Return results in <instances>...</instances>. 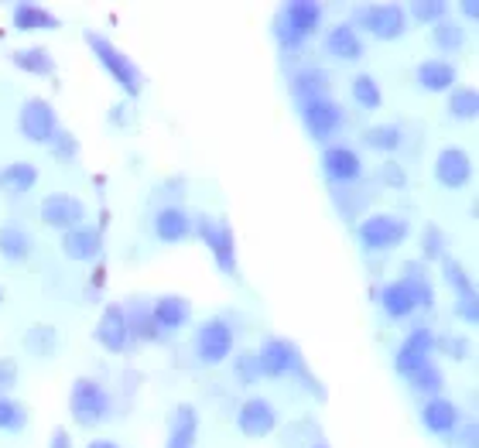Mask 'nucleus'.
Returning a JSON list of instances; mask_svg holds the SVG:
<instances>
[{
	"label": "nucleus",
	"instance_id": "28",
	"mask_svg": "<svg viewBox=\"0 0 479 448\" xmlns=\"http://www.w3.org/2000/svg\"><path fill=\"white\" fill-rule=\"evenodd\" d=\"M0 253L7 261H24L32 253V236L21 226H0Z\"/></svg>",
	"mask_w": 479,
	"mask_h": 448
},
{
	"label": "nucleus",
	"instance_id": "11",
	"mask_svg": "<svg viewBox=\"0 0 479 448\" xmlns=\"http://www.w3.org/2000/svg\"><path fill=\"white\" fill-rule=\"evenodd\" d=\"M257 356V370L261 377H281V373H288L298 367V349H294L288 339H267L261 346V353Z\"/></svg>",
	"mask_w": 479,
	"mask_h": 448
},
{
	"label": "nucleus",
	"instance_id": "39",
	"mask_svg": "<svg viewBox=\"0 0 479 448\" xmlns=\"http://www.w3.org/2000/svg\"><path fill=\"white\" fill-rule=\"evenodd\" d=\"M407 271H411V274H407V281H404V284L411 288V298H415V305H425V309H432V305H435L432 284H428V281L417 274V263H411Z\"/></svg>",
	"mask_w": 479,
	"mask_h": 448
},
{
	"label": "nucleus",
	"instance_id": "7",
	"mask_svg": "<svg viewBox=\"0 0 479 448\" xmlns=\"http://www.w3.org/2000/svg\"><path fill=\"white\" fill-rule=\"evenodd\" d=\"M196 353H199L202 363H223V359L233 353L230 325L219 322V319L202 325L199 332H196Z\"/></svg>",
	"mask_w": 479,
	"mask_h": 448
},
{
	"label": "nucleus",
	"instance_id": "45",
	"mask_svg": "<svg viewBox=\"0 0 479 448\" xmlns=\"http://www.w3.org/2000/svg\"><path fill=\"white\" fill-rule=\"evenodd\" d=\"M52 144H55V155H59V157H72V155H76V140L69 138V134H62V130L55 134V140H52Z\"/></svg>",
	"mask_w": 479,
	"mask_h": 448
},
{
	"label": "nucleus",
	"instance_id": "41",
	"mask_svg": "<svg viewBox=\"0 0 479 448\" xmlns=\"http://www.w3.org/2000/svg\"><path fill=\"white\" fill-rule=\"evenodd\" d=\"M442 253H445V243H442V230L428 226V230H425V257H428V261H442Z\"/></svg>",
	"mask_w": 479,
	"mask_h": 448
},
{
	"label": "nucleus",
	"instance_id": "42",
	"mask_svg": "<svg viewBox=\"0 0 479 448\" xmlns=\"http://www.w3.org/2000/svg\"><path fill=\"white\" fill-rule=\"evenodd\" d=\"M455 315L463 319L465 325H476L479 322V305H476V294H465L455 301Z\"/></svg>",
	"mask_w": 479,
	"mask_h": 448
},
{
	"label": "nucleus",
	"instance_id": "22",
	"mask_svg": "<svg viewBox=\"0 0 479 448\" xmlns=\"http://www.w3.org/2000/svg\"><path fill=\"white\" fill-rule=\"evenodd\" d=\"M292 93L302 107H305V103H315V100H329V76H325L322 69H305V72L294 76Z\"/></svg>",
	"mask_w": 479,
	"mask_h": 448
},
{
	"label": "nucleus",
	"instance_id": "47",
	"mask_svg": "<svg viewBox=\"0 0 479 448\" xmlns=\"http://www.w3.org/2000/svg\"><path fill=\"white\" fill-rule=\"evenodd\" d=\"M48 448H72V438H69V434H65L62 428H59V432L52 434V442H48Z\"/></svg>",
	"mask_w": 479,
	"mask_h": 448
},
{
	"label": "nucleus",
	"instance_id": "33",
	"mask_svg": "<svg viewBox=\"0 0 479 448\" xmlns=\"http://www.w3.org/2000/svg\"><path fill=\"white\" fill-rule=\"evenodd\" d=\"M127 329H130V336H140V339H155V336H158L155 322H151V311L144 309V305H130Z\"/></svg>",
	"mask_w": 479,
	"mask_h": 448
},
{
	"label": "nucleus",
	"instance_id": "26",
	"mask_svg": "<svg viewBox=\"0 0 479 448\" xmlns=\"http://www.w3.org/2000/svg\"><path fill=\"white\" fill-rule=\"evenodd\" d=\"M380 305L390 319H407L411 311L417 309L415 298H411V288L404 284V281H394V284H387L384 291H380Z\"/></svg>",
	"mask_w": 479,
	"mask_h": 448
},
{
	"label": "nucleus",
	"instance_id": "49",
	"mask_svg": "<svg viewBox=\"0 0 479 448\" xmlns=\"http://www.w3.org/2000/svg\"><path fill=\"white\" fill-rule=\"evenodd\" d=\"M90 448H120V445H117V442H93Z\"/></svg>",
	"mask_w": 479,
	"mask_h": 448
},
{
	"label": "nucleus",
	"instance_id": "50",
	"mask_svg": "<svg viewBox=\"0 0 479 448\" xmlns=\"http://www.w3.org/2000/svg\"><path fill=\"white\" fill-rule=\"evenodd\" d=\"M0 301H4V291H0Z\"/></svg>",
	"mask_w": 479,
	"mask_h": 448
},
{
	"label": "nucleus",
	"instance_id": "23",
	"mask_svg": "<svg viewBox=\"0 0 479 448\" xmlns=\"http://www.w3.org/2000/svg\"><path fill=\"white\" fill-rule=\"evenodd\" d=\"M196 432H199V417H196V411H192L188 404L175 407V415H171L168 448H196Z\"/></svg>",
	"mask_w": 479,
	"mask_h": 448
},
{
	"label": "nucleus",
	"instance_id": "32",
	"mask_svg": "<svg viewBox=\"0 0 479 448\" xmlns=\"http://www.w3.org/2000/svg\"><path fill=\"white\" fill-rule=\"evenodd\" d=\"M432 38L438 52H459L463 48V28L459 24H448V21H438L432 28Z\"/></svg>",
	"mask_w": 479,
	"mask_h": 448
},
{
	"label": "nucleus",
	"instance_id": "25",
	"mask_svg": "<svg viewBox=\"0 0 479 448\" xmlns=\"http://www.w3.org/2000/svg\"><path fill=\"white\" fill-rule=\"evenodd\" d=\"M14 28L17 32H52V28H59V17L48 14L45 7H38V4H17L14 7Z\"/></svg>",
	"mask_w": 479,
	"mask_h": 448
},
{
	"label": "nucleus",
	"instance_id": "40",
	"mask_svg": "<svg viewBox=\"0 0 479 448\" xmlns=\"http://www.w3.org/2000/svg\"><path fill=\"white\" fill-rule=\"evenodd\" d=\"M442 267H445V281L452 284V291H459V298H465V294H476L473 291V281H469V274H465V267L459 261H442Z\"/></svg>",
	"mask_w": 479,
	"mask_h": 448
},
{
	"label": "nucleus",
	"instance_id": "12",
	"mask_svg": "<svg viewBox=\"0 0 479 448\" xmlns=\"http://www.w3.org/2000/svg\"><path fill=\"white\" fill-rule=\"evenodd\" d=\"M199 233L202 240H206V247L213 250V257H216V263L226 271V274H233L236 271V247H233V233L226 223H209V219H199Z\"/></svg>",
	"mask_w": 479,
	"mask_h": 448
},
{
	"label": "nucleus",
	"instance_id": "17",
	"mask_svg": "<svg viewBox=\"0 0 479 448\" xmlns=\"http://www.w3.org/2000/svg\"><path fill=\"white\" fill-rule=\"evenodd\" d=\"M322 171L332 182H356L363 175V161L353 148H329L322 155Z\"/></svg>",
	"mask_w": 479,
	"mask_h": 448
},
{
	"label": "nucleus",
	"instance_id": "27",
	"mask_svg": "<svg viewBox=\"0 0 479 448\" xmlns=\"http://www.w3.org/2000/svg\"><path fill=\"white\" fill-rule=\"evenodd\" d=\"M38 182V171L28 161H14L7 168H0V192H28Z\"/></svg>",
	"mask_w": 479,
	"mask_h": 448
},
{
	"label": "nucleus",
	"instance_id": "24",
	"mask_svg": "<svg viewBox=\"0 0 479 448\" xmlns=\"http://www.w3.org/2000/svg\"><path fill=\"white\" fill-rule=\"evenodd\" d=\"M155 233L165 243H178L192 233V219H188L186 209H161L155 216Z\"/></svg>",
	"mask_w": 479,
	"mask_h": 448
},
{
	"label": "nucleus",
	"instance_id": "5",
	"mask_svg": "<svg viewBox=\"0 0 479 448\" xmlns=\"http://www.w3.org/2000/svg\"><path fill=\"white\" fill-rule=\"evenodd\" d=\"M404 236H407V226H404L401 219L384 216V213H377V216H367L363 223H359V240H363V243H367L370 250L398 247Z\"/></svg>",
	"mask_w": 479,
	"mask_h": 448
},
{
	"label": "nucleus",
	"instance_id": "29",
	"mask_svg": "<svg viewBox=\"0 0 479 448\" xmlns=\"http://www.w3.org/2000/svg\"><path fill=\"white\" fill-rule=\"evenodd\" d=\"M11 62L17 69H24V72H32V76H52L55 72V62H52V55L45 48H21V52L11 55Z\"/></svg>",
	"mask_w": 479,
	"mask_h": 448
},
{
	"label": "nucleus",
	"instance_id": "14",
	"mask_svg": "<svg viewBox=\"0 0 479 448\" xmlns=\"http://www.w3.org/2000/svg\"><path fill=\"white\" fill-rule=\"evenodd\" d=\"M62 250L69 261H96L100 250H103V236L96 226H76V230H65L62 233Z\"/></svg>",
	"mask_w": 479,
	"mask_h": 448
},
{
	"label": "nucleus",
	"instance_id": "36",
	"mask_svg": "<svg viewBox=\"0 0 479 448\" xmlns=\"http://www.w3.org/2000/svg\"><path fill=\"white\" fill-rule=\"evenodd\" d=\"M411 386L415 390H421V394H438L442 390V370L438 367H432V363H425V367H417L415 373H411Z\"/></svg>",
	"mask_w": 479,
	"mask_h": 448
},
{
	"label": "nucleus",
	"instance_id": "34",
	"mask_svg": "<svg viewBox=\"0 0 479 448\" xmlns=\"http://www.w3.org/2000/svg\"><path fill=\"white\" fill-rule=\"evenodd\" d=\"M367 144L377 148V151H394V148H401V127H373V130H367Z\"/></svg>",
	"mask_w": 479,
	"mask_h": 448
},
{
	"label": "nucleus",
	"instance_id": "51",
	"mask_svg": "<svg viewBox=\"0 0 479 448\" xmlns=\"http://www.w3.org/2000/svg\"><path fill=\"white\" fill-rule=\"evenodd\" d=\"M315 448H325V445H315Z\"/></svg>",
	"mask_w": 479,
	"mask_h": 448
},
{
	"label": "nucleus",
	"instance_id": "37",
	"mask_svg": "<svg viewBox=\"0 0 479 448\" xmlns=\"http://www.w3.org/2000/svg\"><path fill=\"white\" fill-rule=\"evenodd\" d=\"M411 14H415L421 24H438V21H445L448 4L445 0H415V4H411Z\"/></svg>",
	"mask_w": 479,
	"mask_h": 448
},
{
	"label": "nucleus",
	"instance_id": "18",
	"mask_svg": "<svg viewBox=\"0 0 479 448\" xmlns=\"http://www.w3.org/2000/svg\"><path fill=\"white\" fill-rule=\"evenodd\" d=\"M421 421L425 428L435 434H448L459 428V407L445 397H428V404L421 407Z\"/></svg>",
	"mask_w": 479,
	"mask_h": 448
},
{
	"label": "nucleus",
	"instance_id": "44",
	"mask_svg": "<svg viewBox=\"0 0 479 448\" xmlns=\"http://www.w3.org/2000/svg\"><path fill=\"white\" fill-rule=\"evenodd\" d=\"M17 384V363L14 359H0V394Z\"/></svg>",
	"mask_w": 479,
	"mask_h": 448
},
{
	"label": "nucleus",
	"instance_id": "21",
	"mask_svg": "<svg viewBox=\"0 0 479 448\" xmlns=\"http://www.w3.org/2000/svg\"><path fill=\"white\" fill-rule=\"evenodd\" d=\"M455 65L452 62H442V59H428V62L417 65V82H421V90H428V93H445L455 86Z\"/></svg>",
	"mask_w": 479,
	"mask_h": 448
},
{
	"label": "nucleus",
	"instance_id": "10",
	"mask_svg": "<svg viewBox=\"0 0 479 448\" xmlns=\"http://www.w3.org/2000/svg\"><path fill=\"white\" fill-rule=\"evenodd\" d=\"M302 120H305V130H309L315 140H329L342 124V110L332 103V100H315V103H305L302 107Z\"/></svg>",
	"mask_w": 479,
	"mask_h": 448
},
{
	"label": "nucleus",
	"instance_id": "48",
	"mask_svg": "<svg viewBox=\"0 0 479 448\" xmlns=\"http://www.w3.org/2000/svg\"><path fill=\"white\" fill-rule=\"evenodd\" d=\"M463 14L465 17H476L479 14V4H476V0H465V4H463Z\"/></svg>",
	"mask_w": 479,
	"mask_h": 448
},
{
	"label": "nucleus",
	"instance_id": "1",
	"mask_svg": "<svg viewBox=\"0 0 479 448\" xmlns=\"http://www.w3.org/2000/svg\"><path fill=\"white\" fill-rule=\"evenodd\" d=\"M319 21H322V7H319V4H311V0H294V4H284V11L278 14L274 34H278L281 45L292 52V48H298L315 28H319Z\"/></svg>",
	"mask_w": 479,
	"mask_h": 448
},
{
	"label": "nucleus",
	"instance_id": "46",
	"mask_svg": "<svg viewBox=\"0 0 479 448\" xmlns=\"http://www.w3.org/2000/svg\"><path fill=\"white\" fill-rule=\"evenodd\" d=\"M380 175H384V182H390L394 188H404V171L398 168V165H384Z\"/></svg>",
	"mask_w": 479,
	"mask_h": 448
},
{
	"label": "nucleus",
	"instance_id": "9",
	"mask_svg": "<svg viewBox=\"0 0 479 448\" xmlns=\"http://www.w3.org/2000/svg\"><path fill=\"white\" fill-rule=\"evenodd\" d=\"M278 415H274V404L263 401V397H250L240 404V415H236V428L247 434V438H263V434L274 432Z\"/></svg>",
	"mask_w": 479,
	"mask_h": 448
},
{
	"label": "nucleus",
	"instance_id": "3",
	"mask_svg": "<svg viewBox=\"0 0 479 448\" xmlns=\"http://www.w3.org/2000/svg\"><path fill=\"white\" fill-rule=\"evenodd\" d=\"M17 127H21V134L32 140V144H52L55 134H59V113H55V107H52L48 100L32 96V100L21 107Z\"/></svg>",
	"mask_w": 479,
	"mask_h": 448
},
{
	"label": "nucleus",
	"instance_id": "8",
	"mask_svg": "<svg viewBox=\"0 0 479 448\" xmlns=\"http://www.w3.org/2000/svg\"><path fill=\"white\" fill-rule=\"evenodd\" d=\"M359 24L373 34V38H380V42H394V38H401L404 34V11L401 7H394V4H377V7H367L363 14H359Z\"/></svg>",
	"mask_w": 479,
	"mask_h": 448
},
{
	"label": "nucleus",
	"instance_id": "2",
	"mask_svg": "<svg viewBox=\"0 0 479 448\" xmlns=\"http://www.w3.org/2000/svg\"><path fill=\"white\" fill-rule=\"evenodd\" d=\"M86 42H90L93 55L100 59V65L107 69L110 76L117 79V86H120L124 93L138 96L140 93V72H138V65L130 62L124 52H117V48H113V42H107L103 34L90 32V34H86Z\"/></svg>",
	"mask_w": 479,
	"mask_h": 448
},
{
	"label": "nucleus",
	"instance_id": "30",
	"mask_svg": "<svg viewBox=\"0 0 479 448\" xmlns=\"http://www.w3.org/2000/svg\"><path fill=\"white\" fill-rule=\"evenodd\" d=\"M448 110H452V117H459V120H473L479 113V93L473 86H463V90H455L452 100H448Z\"/></svg>",
	"mask_w": 479,
	"mask_h": 448
},
{
	"label": "nucleus",
	"instance_id": "35",
	"mask_svg": "<svg viewBox=\"0 0 479 448\" xmlns=\"http://www.w3.org/2000/svg\"><path fill=\"white\" fill-rule=\"evenodd\" d=\"M353 100L363 110H377V107H380V90H377V79L356 76L353 79Z\"/></svg>",
	"mask_w": 479,
	"mask_h": 448
},
{
	"label": "nucleus",
	"instance_id": "16",
	"mask_svg": "<svg viewBox=\"0 0 479 448\" xmlns=\"http://www.w3.org/2000/svg\"><path fill=\"white\" fill-rule=\"evenodd\" d=\"M432 346H435L432 329L417 325L415 332H411V336L404 339L401 353H398V370L411 377V373H415L417 367H425V363H428V353H432Z\"/></svg>",
	"mask_w": 479,
	"mask_h": 448
},
{
	"label": "nucleus",
	"instance_id": "6",
	"mask_svg": "<svg viewBox=\"0 0 479 448\" xmlns=\"http://www.w3.org/2000/svg\"><path fill=\"white\" fill-rule=\"evenodd\" d=\"M82 216H86V205L76 199V195H48L42 202V223L52 226V230H76L82 226Z\"/></svg>",
	"mask_w": 479,
	"mask_h": 448
},
{
	"label": "nucleus",
	"instance_id": "31",
	"mask_svg": "<svg viewBox=\"0 0 479 448\" xmlns=\"http://www.w3.org/2000/svg\"><path fill=\"white\" fill-rule=\"evenodd\" d=\"M24 421H28L24 407L11 401L7 394H0V432H21V428H24Z\"/></svg>",
	"mask_w": 479,
	"mask_h": 448
},
{
	"label": "nucleus",
	"instance_id": "13",
	"mask_svg": "<svg viewBox=\"0 0 479 448\" xmlns=\"http://www.w3.org/2000/svg\"><path fill=\"white\" fill-rule=\"evenodd\" d=\"M469 175H473V161L463 148H445L435 161V178L445 188H463L469 182Z\"/></svg>",
	"mask_w": 479,
	"mask_h": 448
},
{
	"label": "nucleus",
	"instance_id": "15",
	"mask_svg": "<svg viewBox=\"0 0 479 448\" xmlns=\"http://www.w3.org/2000/svg\"><path fill=\"white\" fill-rule=\"evenodd\" d=\"M96 339L107 346L110 353H124L127 339H130V329H127V311L120 305H107L103 319L96 325Z\"/></svg>",
	"mask_w": 479,
	"mask_h": 448
},
{
	"label": "nucleus",
	"instance_id": "43",
	"mask_svg": "<svg viewBox=\"0 0 479 448\" xmlns=\"http://www.w3.org/2000/svg\"><path fill=\"white\" fill-rule=\"evenodd\" d=\"M236 377H240V384H254L257 377H261V370H257V356H240L236 359Z\"/></svg>",
	"mask_w": 479,
	"mask_h": 448
},
{
	"label": "nucleus",
	"instance_id": "38",
	"mask_svg": "<svg viewBox=\"0 0 479 448\" xmlns=\"http://www.w3.org/2000/svg\"><path fill=\"white\" fill-rule=\"evenodd\" d=\"M24 346H28L34 356H52V349H55V329H48V325H34L32 332L24 336Z\"/></svg>",
	"mask_w": 479,
	"mask_h": 448
},
{
	"label": "nucleus",
	"instance_id": "19",
	"mask_svg": "<svg viewBox=\"0 0 479 448\" xmlns=\"http://www.w3.org/2000/svg\"><path fill=\"white\" fill-rule=\"evenodd\" d=\"M188 301L186 298H178V294H165V298H158L155 309H151V322L155 329H165V332H175V329H182L188 322Z\"/></svg>",
	"mask_w": 479,
	"mask_h": 448
},
{
	"label": "nucleus",
	"instance_id": "4",
	"mask_svg": "<svg viewBox=\"0 0 479 448\" xmlns=\"http://www.w3.org/2000/svg\"><path fill=\"white\" fill-rule=\"evenodd\" d=\"M107 407H110V397L103 386L96 384V380H76L72 397H69V411L76 417V424L93 428V424H100L107 417Z\"/></svg>",
	"mask_w": 479,
	"mask_h": 448
},
{
	"label": "nucleus",
	"instance_id": "20",
	"mask_svg": "<svg viewBox=\"0 0 479 448\" xmlns=\"http://www.w3.org/2000/svg\"><path fill=\"white\" fill-rule=\"evenodd\" d=\"M325 52L332 59H342V62H356L363 55V42H359L353 24H336L332 32L325 34Z\"/></svg>",
	"mask_w": 479,
	"mask_h": 448
}]
</instances>
